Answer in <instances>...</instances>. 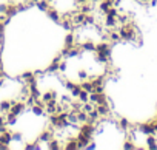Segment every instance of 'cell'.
Returning <instances> with one entry per match:
<instances>
[]
</instances>
